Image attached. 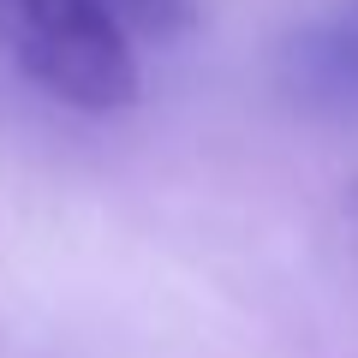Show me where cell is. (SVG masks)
Returning <instances> with one entry per match:
<instances>
[{
    "mask_svg": "<svg viewBox=\"0 0 358 358\" xmlns=\"http://www.w3.org/2000/svg\"><path fill=\"white\" fill-rule=\"evenodd\" d=\"M287 84L317 108H358V0H334L287 42Z\"/></svg>",
    "mask_w": 358,
    "mask_h": 358,
    "instance_id": "2",
    "label": "cell"
},
{
    "mask_svg": "<svg viewBox=\"0 0 358 358\" xmlns=\"http://www.w3.org/2000/svg\"><path fill=\"white\" fill-rule=\"evenodd\" d=\"M131 42H173L197 24V0H102Z\"/></svg>",
    "mask_w": 358,
    "mask_h": 358,
    "instance_id": "3",
    "label": "cell"
},
{
    "mask_svg": "<svg viewBox=\"0 0 358 358\" xmlns=\"http://www.w3.org/2000/svg\"><path fill=\"white\" fill-rule=\"evenodd\" d=\"M0 54L78 114H120L143 90L138 42L102 0H0Z\"/></svg>",
    "mask_w": 358,
    "mask_h": 358,
    "instance_id": "1",
    "label": "cell"
}]
</instances>
